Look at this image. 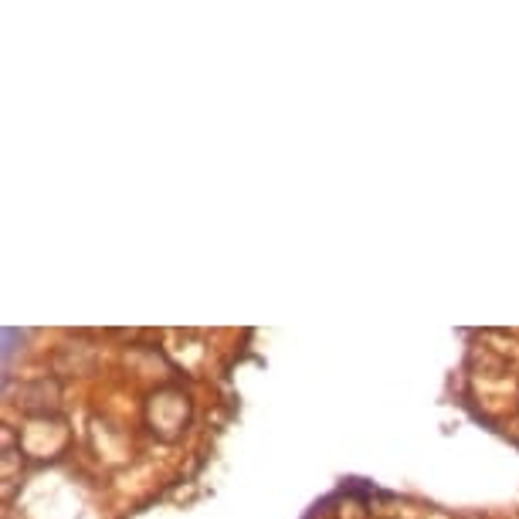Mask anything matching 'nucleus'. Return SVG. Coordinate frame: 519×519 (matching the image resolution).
<instances>
[]
</instances>
